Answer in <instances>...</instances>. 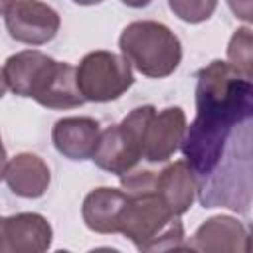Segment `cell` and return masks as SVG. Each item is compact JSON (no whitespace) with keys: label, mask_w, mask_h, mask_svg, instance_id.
I'll return each instance as SVG.
<instances>
[{"label":"cell","mask_w":253,"mask_h":253,"mask_svg":"<svg viewBox=\"0 0 253 253\" xmlns=\"http://www.w3.org/2000/svg\"><path fill=\"white\" fill-rule=\"evenodd\" d=\"M121 213L119 233L130 239L140 251H166L184 247V225L164 200L152 190L126 194Z\"/></svg>","instance_id":"cell-2"},{"label":"cell","mask_w":253,"mask_h":253,"mask_svg":"<svg viewBox=\"0 0 253 253\" xmlns=\"http://www.w3.org/2000/svg\"><path fill=\"white\" fill-rule=\"evenodd\" d=\"M6 184L20 198H40L47 192L51 182L49 166L32 152H20L8 160L6 166Z\"/></svg>","instance_id":"cell-13"},{"label":"cell","mask_w":253,"mask_h":253,"mask_svg":"<svg viewBox=\"0 0 253 253\" xmlns=\"http://www.w3.org/2000/svg\"><path fill=\"white\" fill-rule=\"evenodd\" d=\"M71 2H75L79 6H95V4H101L103 0H71Z\"/></svg>","instance_id":"cell-24"},{"label":"cell","mask_w":253,"mask_h":253,"mask_svg":"<svg viewBox=\"0 0 253 253\" xmlns=\"http://www.w3.org/2000/svg\"><path fill=\"white\" fill-rule=\"evenodd\" d=\"M55 59H51L49 55L36 49H26L10 55L2 71L14 95L36 99L47 83V77L51 75Z\"/></svg>","instance_id":"cell-9"},{"label":"cell","mask_w":253,"mask_h":253,"mask_svg":"<svg viewBox=\"0 0 253 253\" xmlns=\"http://www.w3.org/2000/svg\"><path fill=\"white\" fill-rule=\"evenodd\" d=\"M53 239L49 221L34 211L0 217V253H42Z\"/></svg>","instance_id":"cell-7"},{"label":"cell","mask_w":253,"mask_h":253,"mask_svg":"<svg viewBox=\"0 0 253 253\" xmlns=\"http://www.w3.org/2000/svg\"><path fill=\"white\" fill-rule=\"evenodd\" d=\"M253 117V85L231 73H210L196 83V117L180 148L196 186L206 184L223 164L233 128Z\"/></svg>","instance_id":"cell-1"},{"label":"cell","mask_w":253,"mask_h":253,"mask_svg":"<svg viewBox=\"0 0 253 253\" xmlns=\"http://www.w3.org/2000/svg\"><path fill=\"white\" fill-rule=\"evenodd\" d=\"M59 14L40 0H16L6 12L8 34L26 45H43L59 32Z\"/></svg>","instance_id":"cell-6"},{"label":"cell","mask_w":253,"mask_h":253,"mask_svg":"<svg viewBox=\"0 0 253 253\" xmlns=\"http://www.w3.org/2000/svg\"><path fill=\"white\" fill-rule=\"evenodd\" d=\"M154 111L152 105L136 107L121 123L101 130L91 160L101 170L117 176L134 168L142 160L144 130Z\"/></svg>","instance_id":"cell-4"},{"label":"cell","mask_w":253,"mask_h":253,"mask_svg":"<svg viewBox=\"0 0 253 253\" xmlns=\"http://www.w3.org/2000/svg\"><path fill=\"white\" fill-rule=\"evenodd\" d=\"M6 89H8V83H6V77H4V71L0 69V99L6 95Z\"/></svg>","instance_id":"cell-22"},{"label":"cell","mask_w":253,"mask_h":253,"mask_svg":"<svg viewBox=\"0 0 253 253\" xmlns=\"http://www.w3.org/2000/svg\"><path fill=\"white\" fill-rule=\"evenodd\" d=\"M125 6H128V8H144V6H148L152 0H121Z\"/></svg>","instance_id":"cell-21"},{"label":"cell","mask_w":253,"mask_h":253,"mask_svg":"<svg viewBox=\"0 0 253 253\" xmlns=\"http://www.w3.org/2000/svg\"><path fill=\"white\" fill-rule=\"evenodd\" d=\"M168 6L182 22L200 24L213 16L217 0H168Z\"/></svg>","instance_id":"cell-17"},{"label":"cell","mask_w":253,"mask_h":253,"mask_svg":"<svg viewBox=\"0 0 253 253\" xmlns=\"http://www.w3.org/2000/svg\"><path fill=\"white\" fill-rule=\"evenodd\" d=\"M101 134L99 121L91 117H63L53 125L51 140L59 154L69 160H87L93 156Z\"/></svg>","instance_id":"cell-11"},{"label":"cell","mask_w":253,"mask_h":253,"mask_svg":"<svg viewBox=\"0 0 253 253\" xmlns=\"http://www.w3.org/2000/svg\"><path fill=\"white\" fill-rule=\"evenodd\" d=\"M14 2H16V0H0V14H6V12L12 8Z\"/></svg>","instance_id":"cell-23"},{"label":"cell","mask_w":253,"mask_h":253,"mask_svg":"<svg viewBox=\"0 0 253 253\" xmlns=\"http://www.w3.org/2000/svg\"><path fill=\"white\" fill-rule=\"evenodd\" d=\"M227 63L237 69L243 77H253V49H251V30L239 28L229 40L227 45Z\"/></svg>","instance_id":"cell-16"},{"label":"cell","mask_w":253,"mask_h":253,"mask_svg":"<svg viewBox=\"0 0 253 253\" xmlns=\"http://www.w3.org/2000/svg\"><path fill=\"white\" fill-rule=\"evenodd\" d=\"M156 174L150 168H140L138 164L134 168H130L128 172L121 174V186L126 194L134 196V194H144V192H152L154 190V182H156Z\"/></svg>","instance_id":"cell-18"},{"label":"cell","mask_w":253,"mask_h":253,"mask_svg":"<svg viewBox=\"0 0 253 253\" xmlns=\"http://www.w3.org/2000/svg\"><path fill=\"white\" fill-rule=\"evenodd\" d=\"M154 192L164 200V204L176 213L182 215L186 213L194 200H196V178L186 164V160H176L168 164L164 170L156 174L154 182Z\"/></svg>","instance_id":"cell-14"},{"label":"cell","mask_w":253,"mask_h":253,"mask_svg":"<svg viewBox=\"0 0 253 253\" xmlns=\"http://www.w3.org/2000/svg\"><path fill=\"white\" fill-rule=\"evenodd\" d=\"M184 247L206 253H247L249 233L235 217L213 215L194 231Z\"/></svg>","instance_id":"cell-10"},{"label":"cell","mask_w":253,"mask_h":253,"mask_svg":"<svg viewBox=\"0 0 253 253\" xmlns=\"http://www.w3.org/2000/svg\"><path fill=\"white\" fill-rule=\"evenodd\" d=\"M126 192L117 188H95L91 190L81 206L85 225L95 233H119V221L126 204Z\"/></svg>","instance_id":"cell-12"},{"label":"cell","mask_w":253,"mask_h":253,"mask_svg":"<svg viewBox=\"0 0 253 253\" xmlns=\"http://www.w3.org/2000/svg\"><path fill=\"white\" fill-rule=\"evenodd\" d=\"M231 12L243 22H251V0H227Z\"/></svg>","instance_id":"cell-19"},{"label":"cell","mask_w":253,"mask_h":253,"mask_svg":"<svg viewBox=\"0 0 253 253\" xmlns=\"http://www.w3.org/2000/svg\"><path fill=\"white\" fill-rule=\"evenodd\" d=\"M42 107L47 109H75L85 103L77 89V79H75V67L63 61H55V67L40 91V95L34 99Z\"/></svg>","instance_id":"cell-15"},{"label":"cell","mask_w":253,"mask_h":253,"mask_svg":"<svg viewBox=\"0 0 253 253\" xmlns=\"http://www.w3.org/2000/svg\"><path fill=\"white\" fill-rule=\"evenodd\" d=\"M119 49L130 67L154 79L168 77L182 61L178 36L168 26L154 20L128 24L119 36Z\"/></svg>","instance_id":"cell-3"},{"label":"cell","mask_w":253,"mask_h":253,"mask_svg":"<svg viewBox=\"0 0 253 253\" xmlns=\"http://www.w3.org/2000/svg\"><path fill=\"white\" fill-rule=\"evenodd\" d=\"M186 130V113L180 107H166L154 111L144 130L142 158L150 164H160L170 160V156L180 148Z\"/></svg>","instance_id":"cell-8"},{"label":"cell","mask_w":253,"mask_h":253,"mask_svg":"<svg viewBox=\"0 0 253 253\" xmlns=\"http://www.w3.org/2000/svg\"><path fill=\"white\" fill-rule=\"evenodd\" d=\"M75 79L81 97L91 103L115 101L134 83L130 63L105 49L87 53L75 67Z\"/></svg>","instance_id":"cell-5"},{"label":"cell","mask_w":253,"mask_h":253,"mask_svg":"<svg viewBox=\"0 0 253 253\" xmlns=\"http://www.w3.org/2000/svg\"><path fill=\"white\" fill-rule=\"evenodd\" d=\"M6 166H8V154H6V148H4V144L0 140V180L6 174Z\"/></svg>","instance_id":"cell-20"}]
</instances>
